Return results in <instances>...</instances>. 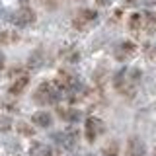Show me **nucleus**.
I'll list each match as a JSON object with an SVG mask.
<instances>
[{"label":"nucleus","mask_w":156,"mask_h":156,"mask_svg":"<svg viewBox=\"0 0 156 156\" xmlns=\"http://www.w3.org/2000/svg\"><path fill=\"white\" fill-rule=\"evenodd\" d=\"M27 84H29V76L27 74L14 76L12 82H10V86H8V96L16 98L20 94H23V92H26V88H27Z\"/></svg>","instance_id":"nucleus-7"},{"label":"nucleus","mask_w":156,"mask_h":156,"mask_svg":"<svg viewBox=\"0 0 156 156\" xmlns=\"http://www.w3.org/2000/svg\"><path fill=\"white\" fill-rule=\"evenodd\" d=\"M107 74H109L107 66L100 65V66L96 68V72H94V80H96V84H98V86H101V84H104V82L107 80Z\"/></svg>","instance_id":"nucleus-17"},{"label":"nucleus","mask_w":156,"mask_h":156,"mask_svg":"<svg viewBox=\"0 0 156 156\" xmlns=\"http://www.w3.org/2000/svg\"><path fill=\"white\" fill-rule=\"evenodd\" d=\"M58 100H61V92L55 88L53 82H41L35 92H33V101L39 105H57Z\"/></svg>","instance_id":"nucleus-2"},{"label":"nucleus","mask_w":156,"mask_h":156,"mask_svg":"<svg viewBox=\"0 0 156 156\" xmlns=\"http://www.w3.org/2000/svg\"><path fill=\"white\" fill-rule=\"evenodd\" d=\"M139 0H125V4H129V6H133V4H136Z\"/></svg>","instance_id":"nucleus-24"},{"label":"nucleus","mask_w":156,"mask_h":156,"mask_svg":"<svg viewBox=\"0 0 156 156\" xmlns=\"http://www.w3.org/2000/svg\"><path fill=\"white\" fill-rule=\"evenodd\" d=\"M105 131V125L100 117H88L86 123H84V136L88 143H96Z\"/></svg>","instance_id":"nucleus-4"},{"label":"nucleus","mask_w":156,"mask_h":156,"mask_svg":"<svg viewBox=\"0 0 156 156\" xmlns=\"http://www.w3.org/2000/svg\"><path fill=\"white\" fill-rule=\"evenodd\" d=\"M135 55H136V43L129 41V39H127V41H121L113 51L115 61H119V62H129Z\"/></svg>","instance_id":"nucleus-6"},{"label":"nucleus","mask_w":156,"mask_h":156,"mask_svg":"<svg viewBox=\"0 0 156 156\" xmlns=\"http://www.w3.org/2000/svg\"><path fill=\"white\" fill-rule=\"evenodd\" d=\"M144 154V144L140 139H129L127 143V156H143Z\"/></svg>","instance_id":"nucleus-14"},{"label":"nucleus","mask_w":156,"mask_h":156,"mask_svg":"<svg viewBox=\"0 0 156 156\" xmlns=\"http://www.w3.org/2000/svg\"><path fill=\"white\" fill-rule=\"evenodd\" d=\"M127 29H129L133 35H140L143 33V14L133 12L127 18Z\"/></svg>","instance_id":"nucleus-9"},{"label":"nucleus","mask_w":156,"mask_h":156,"mask_svg":"<svg viewBox=\"0 0 156 156\" xmlns=\"http://www.w3.org/2000/svg\"><path fill=\"white\" fill-rule=\"evenodd\" d=\"M98 22V12L92 8H82L78 10L72 18V27L78 29V31H86L88 27H92Z\"/></svg>","instance_id":"nucleus-3"},{"label":"nucleus","mask_w":156,"mask_h":156,"mask_svg":"<svg viewBox=\"0 0 156 156\" xmlns=\"http://www.w3.org/2000/svg\"><path fill=\"white\" fill-rule=\"evenodd\" d=\"M4 66H6V57H4V53L0 51V72L4 70Z\"/></svg>","instance_id":"nucleus-22"},{"label":"nucleus","mask_w":156,"mask_h":156,"mask_svg":"<svg viewBox=\"0 0 156 156\" xmlns=\"http://www.w3.org/2000/svg\"><path fill=\"white\" fill-rule=\"evenodd\" d=\"M57 115L66 123H76L80 119V111L74 107H57Z\"/></svg>","instance_id":"nucleus-11"},{"label":"nucleus","mask_w":156,"mask_h":156,"mask_svg":"<svg viewBox=\"0 0 156 156\" xmlns=\"http://www.w3.org/2000/svg\"><path fill=\"white\" fill-rule=\"evenodd\" d=\"M12 22L16 23L18 27H27L35 22V12H33V8L29 6V4H22V6L12 14Z\"/></svg>","instance_id":"nucleus-5"},{"label":"nucleus","mask_w":156,"mask_h":156,"mask_svg":"<svg viewBox=\"0 0 156 156\" xmlns=\"http://www.w3.org/2000/svg\"><path fill=\"white\" fill-rule=\"evenodd\" d=\"M94 2L98 4V6H109V4H111V0H94Z\"/></svg>","instance_id":"nucleus-23"},{"label":"nucleus","mask_w":156,"mask_h":156,"mask_svg":"<svg viewBox=\"0 0 156 156\" xmlns=\"http://www.w3.org/2000/svg\"><path fill=\"white\" fill-rule=\"evenodd\" d=\"M119 150H121L119 140H115V139L107 140V143L101 146V154L104 156H119Z\"/></svg>","instance_id":"nucleus-16"},{"label":"nucleus","mask_w":156,"mask_h":156,"mask_svg":"<svg viewBox=\"0 0 156 156\" xmlns=\"http://www.w3.org/2000/svg\"><path fill=\"white\" fill-rule=\"evenodd\" d=\"M18 133L22 135V136H33L35 129H33L29 123H26V121H20V123H18Z\"/></svg>","instance_id":"nucleus-19"},{"label":"nucleus","mask_w":156,"mask_h":156,"mask_svg":"<svg viewBox=\"0 0 156 156\" xmlns=\"http://www.w3.org/2000/svg\"><path fill=\"white\" fill-rule=\"evenodd\" d=\"M143 33L156 35V14H152V12L143 14Z\"/></svg>","instance_id":"nucleus-12"},{"label":"nucleus","mask_w":156,"mask_h":156,"mask_svg":"<svg viewBox=\"0 0 156 156\" xmlns=\"http://www.w3.org/2000/svg\"><path fill=\"white\" fill-rule=\"evenodd\" d=\"M139 82H140V70L139 68L123 66L113 74V88L125 98H133L135 96Z\"/></svg>","instance_id":"nucleus-1"},{"label":"nucleus","mask_w":156,"mask_h":156,"mask_svg":"<svg viewBox=\"0 0 156 156\" xmlns=\"http://www.w3.org/2000/svg\"><path fill=\"white\" fill-rule=\"evenodd\" d=\"M29 154L31 156H53V148L45 143H33L29 146Z\"/></svg>","instance_id":"nucleus-15"},{"label":"nucleus","mask_w":156,"mask_h":156,"mask_svg":"<svg viewBox=\"0 0 156 156\" xmlns=\"http://www.w3.org/2000/svg\"><path fill=\"white\" fill-rule=\"evenodd\" d=\"M12 117H10V113H4V111H0V131L2 133H6V131L12 129Z\"/></svg>","instance_id":"nucleus-18"},{"label":"nucleus","mask_w":156,"mask_h":156,"mask_svg":"<svg viewBox=\"0 0 156 156\" xmlns=\"http://www.w3.org/2000/svg\"><path fill=\"white\" fill-rule=\"evenodd\" d=\"M55 140H58L65 148H72V146L78 143V131L68 129L65 133H58V135H55Z\"/></svg>","instance_id":"nucleus-8"},{"label":"nucleus","mask_w":156,"mask_h":156,"mask_svg":"<svg viewBox=\"0 0 156 156\" xmlns=\"http://www.w3.org/2000/svg\"><path fill=\"white\" fill-rule=\"evenodd\" d=\"M61 61L66 62V65H76L80 61V55H78V51L74 47H65V49H61Z\"/></svg>","instance_id":"nucleus-13"},{"label":"nucleus","mask_w":156,"mask_h":156,"mask_svg":"<svg viewBox=\"0 0 156 156\" xmlns=\"http://www.w3.org/2000/svg\"><path fill=\"white\" fill-rule=\"evenodd\" d=\"M31 123L35 127H41V129H49L53 125V115L49 111H35L31 115Z\"/></svg>","instance_id":"nucleus-10"},{"label":"nucleus","mask_w":156,"mask_h":156,"mask_svg":"<svg viewBox=\"0 0 156 156\" xmlns=\"http://www.w3.org/2000/svg\"><path fill=\"white\" fill-rule=\"evenodd\" d=\"M16 41V33L12 31H0V45H8V43Z\"/></svg>","instance_id":"nucleus-21"},{"label":"nucleus","mask_w":156,"mask_h":156,"mask_svg":"<svg viewBox=\"0 0 156 156\" xmlns=\"http://www.w3.org/2000/svg\"><path fill=\"white\" fill-rule=\"evenodd\" d=\"M18 109V105H16V101L14 100H10V96L8 98H4V100H0V111H16Z\"/></svg>","instance_id":"nucleus-20"}]
</instances>
